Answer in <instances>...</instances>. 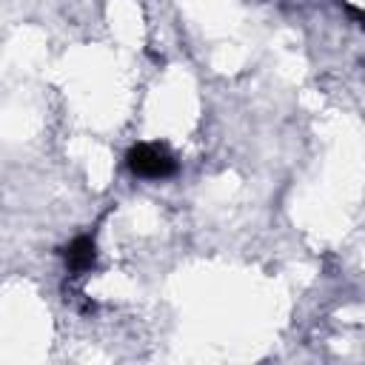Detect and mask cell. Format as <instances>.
<instances>
[{
	"mask_svg": "<svg viewBox=\"0 0 365 365\" xmlns=\"http://www.w3.org/2000/svg\"><path fill=\"white\" fill-rule=\"evenodd\" d=\"M128 168L143 180H165L177 171V160L165 145L157 143H137L125 154Z\"/></svg>",
	"mask_w": 365,
	"mask_h": 365,
	"instance_id": "obj_1",
	"label": "cell"
},
{
	"mask_svg": "<svg viewBox=\"0 0 365 365\" xmlns=\"http://www.w3.org/2000/svg\"><path fill=\"white\" fill-rule=\"evenodd\" d=\"M63 257H66V265L71 274H86L94 259H97V248H94V240L88 234H80L74 237L66 248H63Z\"/></svg>",
	"mask_w": 365,
	"mask_h": 365,
	"instance_id": "obj_2",
	"label": "cell"
}]
</instances>
